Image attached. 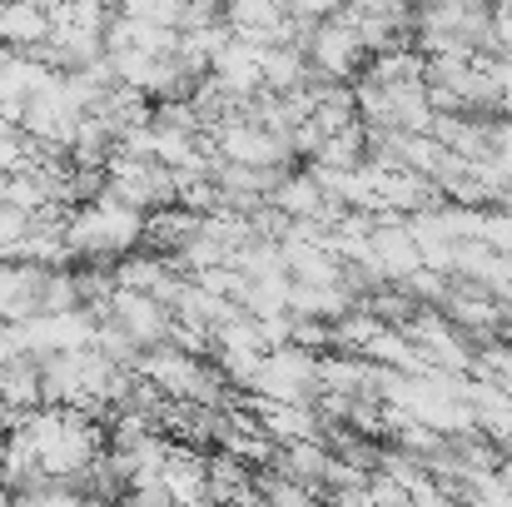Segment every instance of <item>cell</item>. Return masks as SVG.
Here are the masks:
<instances>
[{
	"label": "cell",
	"instance_id": "cell-1",
	"mask_svg": "<svg viewBox=\"0 0 512 507\" xmlns=\"http://www.w3.org/2000/svg\"><path fill=\"white\" fill-rule=\"evenodd\" d=\"M100 319H115L125 334L135 338L140 348H155V343H170V329H174V314L155 299V294H140V289H120L95 309Z\"/></svg>",
	"mask_w": 512,
	"mask_h": 507
},
{
	"label": "cell",
	"instance_id": "cell-2",
	"mask_svg": "<svg viewBox=\"0 0 512 507\" xmlns=\"http://www.w3.org/2000/svg\"><path fill=\"white\" fill-rule=\"evenodd\" d=\"M304 60H309V65H319V70H329L334 80H348V75H358V70H363L368 50H363L358 25H353V15H348V10H334V15H324V20H319V30H314V40H309Z\"/></svg>",
	"mask_w": 512,
	"mask_h": 507
},
{
	"label": "cell",
	"instance_id": "cell-3",
	"mask_svg": "<svg viewBox=\"0 0 512 507\" xmlns=\"http://www.w3.org/2000/svg\"><path fill=\"white\" fill-rule=\"evenodd\" d=\"M199 229H204V214H194V209H184V204H160V209H150V214H145L140 249L174 259V254H184V244H189Z\"/></svg>",
	"mask_w": 512,
	"mask_h": 507
},
{
	"label": "cell",
	"instance_id": "cell-4",
	"mask_svg": "<svg viewBox=\"0 0 512 507\" xmlns=\"http://www.w3.org/2000/svg\"><path fill=\"white\" fill-rule=\"evenodd\" d=\"M0 398H5V408H15V413H30V408L45 403L40 358H35V353H20V358L0 363Z\"/></svg>",
	"mask_w": 512,
	"mask_h": 507
},
{
	"label": "cell",
	"instance_id": "cell-5",
	"mask_svg": "<svg viewBox=\"0 0 512 507\" xmlns=\"http://www.w3.org/2000/svg\"><path fill=\"white\" fill-rule=\"evenodd\" d=\"M45 35H50V10L25 5V0H0V45L25 50V45H35Z\"/></svg>",
	"mask_w": 512,
	"mask_h": 507
},
{
	"label": "cell",
	"instance_id": "cell-6",
	"mask_svg": "<svg viewBox=\"0 0 512 507\" xmlns=\"http://www.w3.org/2000/svg\"><path fill=\"white\" fill-rule=\"evenodd\" d=\"M478 239L488 249H498V254H512V209H483Z\"/></svg>",
	"mask_w": 512,
	"mask_h": 507
},
{
	"label": "cell",
	"instance_id": "cell-7",
	"mask_svg": "<svg viewBox=\"0 0 512 507\" xmlns=\"http://www.w3.org/2000/svg\"><path fill=\"white\" fill-rule=\"evenodd\" d=\"M25 229H30V214L0 199V259H10V254H15V244L25 239Z\"/></svg>",
	"mask_w": 512,
	"mask_h": 507
},
{
	"label": "cell",
	"instance_id": "cell-8",
	"mask_svg": "<svg viewBox=\"0 0 512 507\" xmlns=\"http://www.w3.org/2000/svg\"><path fill=\"white\" fill-rule=\"evenodd\" d=\"M348 0H289V10H299V15H314V20H324V15H334L343 10Z\"/></svg>",
	"mask_w": 512,
	"mask_h": 507
}]
</instances>
